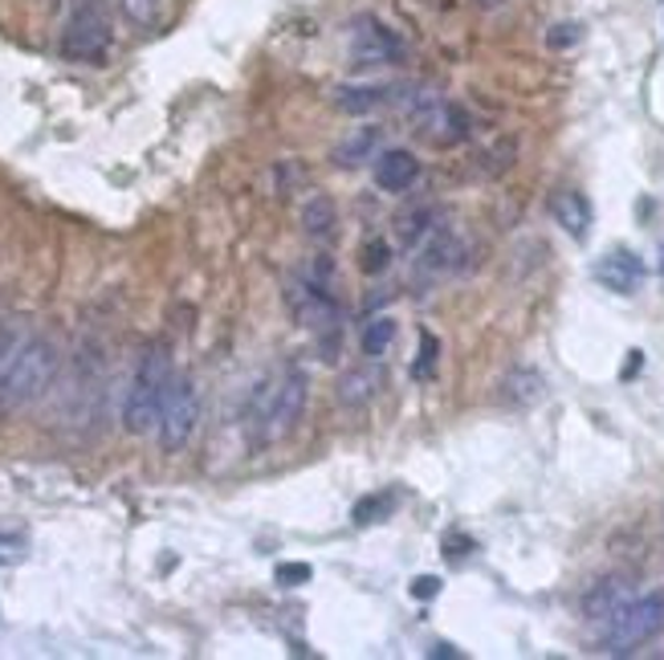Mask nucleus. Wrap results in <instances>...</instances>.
Instances as JSON below:
<instances>
[{
	"mask_svg": "<svg viewBox=\"0 0 664 660\" xmlns=\"http://www.w3.org/2000/svg\"><path fill=\"white\" fill-rule=\"evenodd\" d=\"M172 379H176V367H172L167 347H163V343H151V347L139 355V367H135V375H131V387H126V399H123L126 433L143 436L160 424L163 396H167Z\"/></svg>",
	"mask_w": 664,
	"mask_h": 660,
	"instance_id": "nucleus-1",
	"label": "nucleus"
},
{
	"mask_svg": "<svg viewBox=\"0 0 664 660\" xmlns=\"http://www.w3.org/2000/svg\"><path fill=\"white\" fill-rule=\"evenodd\" d=\"M306 396H310V379L306 372L289 367L286 375H277L274 384H265L253 399V428H257V445H277L298 428L302 412H306Z\"/></svg>",
	"mask_w": 664,
	"mask_h": 660,
	"instance_id": "nucleus-2",
	"label": "nucleus"
},
{
	"mask_svg": "<svg viewBox=\"0 0 664 660\" xmlns=\"http://www.w3.org/2000/svg\"><path fill=\"white\" fill-rule=\"evenodd\" d=\"M58 343L53 338H41V335H29V343L21 347L17 363L9 367L4 375V387H0V412L9 408H25L33 404L38 396H45V387L53 384V375H58Z\"/></svg>",
	"mask_w": 664,
	"mask_h": 660,
	"instance_id": "nucleus-3",
	"label": "nucleus"
},
{
	"mask_svg": "<svg viewBox=\"0 0 664 660\" xmlns=\"http://www.w3.org/2000/svg\"><path fill=\"white\" fill-rule=\"evenodd\" d=\"M289 314L298 318V326L314 331V338H323V359L335 363V351H339V302L330 298L326 282L318 277H294L286 286Z\"/></svg>",
	"mask_w": 664,
	"mask_h": 660,
	"instance_id": "nucleus-4",
	"label": "nucleus"
},
{
	"mask_svg": "<svg viewBox=\"0 0 664 660\" xmlns=\"http://www.w3.org/2000/svg\"><path fill=\"white\" fill-rule=\"evenodd\" d=\"M111 13L106 0H78L70 21L62 29V58L65 62L99 65L111 50Z\"/></svg>",
	"mask_w": 664,
	"mask_h": 660,
	"instance_id": "nucleus-5",
	"label": "nucleus"
},
{
	"mask_svg": "<svg viewBox=\"0 0 664 660\" xmlns=\"http://www.w3.org/2000/svg\"><path fill=\"white\" fill-rule=\"evenodd\" d=\"M661 628H664V591L636 596L612 623H607V632H603V652L627 657V652H636L640 644H648L652 636H661Z\"/></svg>",
	"mask_w": 664,
	"mask_h": 660,
	"instance_id": "nucleus-6",
	"label": "nucleus"
},
{
	"mask_svg": "<svg viewBox=\"0 0 664 660\" xmlns=\"http://www.w3.org/2000/svg\"><path fill=\"white\" fill-rule=\"evenodd\" d=\"M408 119L432 148H457L473 131V119L464 114V106H457L445 94H416V99H408Z\"/></svg>",
	"mask_w": 664,
	"mask_h": 660,
	"instance_id": "nucleus-7",
	"label": "nucleus"
},
{
	"mask_svg": "<svg viewBox=\"0 0 664 660\" xmlns=\"http://www.w3.org/2000/svg\"><path fill=\"white\" fill-rule=\"evenodd\" d=\"M196 420H201V392H196V384H192L188 375H176L172 387H167V396H163L160 424H155L160 449L163 453L184 449L192 440V433H196Z\"/></svg>",
	"mask_w": 664,
	"mask_h": 660,
	"instance_id": "nucleus-8",
	"label": "nucleus"
},
{
	"mask_svg": "<svg viewBox=\"0 0 664 660\" xmlns=\"http://www.w3.org/2000/svg\"><path fill=\"white\" fill-rule=\"evenodd\" d=\"M351 58L359 65H400L408 58V45L396 38L379 17H355L351 21Z\"/></svg>",
	"mask_w": 664,
	"mask_h": 660,
	"instance_id": "nucleus-9",
	"label": "nucleus"
},
{
	"mask_svg": "<svg viewBox=\"0 0 664 660\" xmlns=\"http://www.w3.org/2000/svg\"><path fill=\"white\" fill-rule=\"evenodd\" d=\"M632 599H636L632 579H624V575H607V579H600V583L583 596V616H588L591 623H603V628H607Z\"/></svg>",
	"mask_w": 664,
	"mask_h": 660,
	"instance_id": "nucleus-10",
	"label": "nucleus"
},
{
	"mask_svg": "<svg viewBox=\"0 0 664 660\" xmlns=\"http://www.w3.org/2000/svg\"><path fill=\"white\" fill-rule=\"evenodd\" d=\"M595 282L603 290H612V294H636L640 282H644V262H640L632 250H612L603 253L600 262H595Z\"/></svg>",
	"mask_w": 664,
	"mask_h": 660,
	"instance_id": "nucleus-11",
	"label": "nucleus"
},
{
	"mask_svg": "<svg viewBox=\"0 0 664 660\" xmlns=\"http://www.w3.org/2000/svg\"><path fill=\"white\" fill-rule=\"evenodd\" d=\"M416 180H420V160H416L412 151H403V148L379 151L376 184L384 187V192H408Z\"/></svg>",
	"mask_w": 664,
	"mask_h": 660,
	"instance_id": "nucleus-12",
	"label": "nucleus"
},
{
	"mask_svg": "<svg viewBox=\"0 0 664 660\" xmlns=\"http://www.w3.org/2000/svg\"><path fill=\"white\" fill-rule=\"evenodd\" d=\"M551 216H554V225L563 229L566 237L588 241V233H591V204H588V196H583V192H575V187L554 192V196H551Z\"/></svg>",
	"mask_w": 664,
	"mask_h": 660,
	"instance_id": "nucleus-13",
	"label": "nucleus"
},
{
	"mask_svg": "<svg viewBox=\"0 0 664 660\" xmlns=\"http://www.w3.org/2000/svg\"><path fill=\"white\" fill-rule=\"evenodd\" d=\"M464 257V245L457 237H452L449 229H432L425 241H420V270L425 274H452L457 265H461Z\"/></svg>",
	"mask_w": 664,
	"mask_h": 660,
	"instance_id": "nucleus-14",
	"label": "nucleus"
},
{
	"mask_svg": "<svg viewBox=\"0 0 664 660\" xmlns=\"http://www.w3.org/2000/svg\"><path fill=\"white\" fill-rule=\"evenodd\" d=\"M542 396H546V379L534 367H518L502 379V404L510 408H534Z\"/></svg>",
	"mask_w": 664,
	"mask_h": 660,
	"instance_id": "nucleus-15",
	"label": "nucleus"
},
{
	"mask_svg": "<svg viewBox=\"0 0 664 660\" xmlns=\"http://www.w3.org/2000/svg\"><path fill=\"white\" fill-rule=\"evenodd\" d=\"M379 387H384V372H376V367H351L339 379V404L364 408V404H371L379 396Z\"/></svg>",
	"mask_w": 664,
	"mask_h": 660,
	"instance_id": "nucleus-16",
	"label": "nucleus"
},
{
	"mask_svg": "<svg viewBox=\"0 0 664 660\" xmlns=\"http://www.w3.org/2000/svg\"><path fill=\"white\" fill-rule=\"evenodd\" d=\"M379 139H384V126H355V131H347V139H343L339 148H335V163H339V167H359L364 160H376Z\"/></svg>",
	"mask_w": 664,
	"mask_h": 660,
	"instance_id": "nucleus-17",
	"label": "nucleus"
},
{
	"mask_svg": "<svg viewBox=\"0 0 664 660\" xmlns=\"http://www.w3.org/2000/svg\"><path fill=\"white\" fill-rule=\"evenodd\" d=\"M339 225V209H335V200L330 196H310L306 200V209H302V229L310 233L314 241H326Z\"/></svg>",
	"mask_w": 664,
	"mask_h": 660,
	"instance_id": "nucleus-18",
	"label": "nucleus"
},
{
	"mask_svg": "<svg viewBox=\"0 0 664 660\" xmlns=\"http://www.w3.org/2000/svg\"><path fill=\"white\" fill-rule=\"evenodd\" d=\"M388 99H391V87H343V90H335V106H339L343 114L379 111Z\"/></svg>",
	"mask_w": 664,
	"mask_h": 660,
	"instance_id": "nucleus-19",
	"label": "nucleus"
},
{
	"mask_svg": "<svg viewBox=\"0 0 664 660\" xmlns=\"http://www.w3.org/2000/svg\"><path fill=\"white\" fill-rule=\"evenodd\" d=\"M400 506V494L396 489H384V494H364V498L355 501V526H376L384 522V518H391V510Z\"/></svg>",
	"mask_w": 664,
	"mask_h": 660,
	"instance_id": "nucleus-20",
	"label": "nucleus"
},
{
	"mask_svg": "<svg viewBox=\"0 0 664 660\" xmlns=\"http://www.w3.org/2000/svg\"><path fill=\"white\" fill-rule=\"evenodd\" d=\"M391 343H396V318H388V314L371 318V323L364 326V338H359V347H364L367 359H379V355H388Z\"/></svg>",
	"mask_w": 664,
	"mask_h": 660,
	"instance_id": "nucleus-21",
	"label": "nucleus"
},
{
	"mask_svg": "<svg viewBox=\"0 0 664 660\" xmlns=\"http://www.w3.org/2000/svg\"><path fill=\"white\" fill-rule=\"evenodd\" d=\"M29 530L13 522H0V567H21L29 559Z\"/></svg>",
	"mask_w": 664,
	"mask_h": 660,
	"instance_id": "nucleus-22",
	"label": "nucleus"
},
{
	"mask_svg": "<svg viewBox=\"0 0 664 660\" xmlns=\"http://www.w3.org/2000/svg\"><path fill=\"white\" fill-rule=\"evenodd\" d=\"M119 9L126 13V21L139 29H155L160 26V0H119Z\"/></svg>",
	"mask_w": 664,
	"mask_h": 660,
	"instance_id": "nucleus-23",
	"label": "nucleus"
},
{
	"mask_svg": "<svg viewBox=\"0 0 664 660\" xmlns=\"http://www.w3.org/2000/svg\"><path fill=\"white\" fill-rule=\"evenodd\" d=\"M29 343L25 331H17V326H4L0 331V387H4V375H9V367L17 363V355H21V347Z\"/></svg>",
	"mask_w": 664,
	"mask_h": 660,
	"instance_id": "nucleus-24",
	"label": "nucleus"
},
{
	"mask_svg": "<svg viewBox=\"0 0 664 660\" xmlns=\"http://www.w3.org/2000/svg\"><path fill=\"white\" fill-rule=\"evenodd\" d=\"M391 265V250H388V241H379V237H371V241H364V250H359V270L364 274H384Z\"/></svg>",
	"mask_w": 664,
	"mask_h": 660,
	"instance_id": "nucleus-25",
	"label": "nucleus"
},
{
	"mask_svg": "<svg viewBox=\"0 0 664 660\" xmlns=\"http://www.w3.org/2000/svg\"><path fill=\"white\" fill-rule=\"evenodd\" d=\"M310 562H282L277 567V583L282 587H302V583H310Z\"/></svg>",
	"mask_w": 664,
	"mask_h": 660,
	"instance_id": "nucleus-26",
	"label": "nucleus"
},
{
	"mask_svg": "<svg viewBox=\"0 0 664 660\" xmlns=\"http://www.w3.org/2000/svg\"><path fill=\"white\" fill-rule=\"evenodd\" d=\"M579 38H583V29L571 26V21H563V26H554L551 33H546V45H551V50H571Z\"/></svg>",
	"mask_w": 664,
	"mask_h": 660,
	"instance_id": "nucleus-27",
	"label": "nucleus"
},
{
	"mask_svg": "<svg viewBox=\"0 0 664 660\" xmlns=\"http://www.w3.org/2000/svg\"><path fill=\"white\" fill-rule=\"evenodd\" d=\"M420 343H425V351H420V363H416V375L425 379V375H432V363H437V355H440V343H437V335H420Z\"/></svg>",
	"mask_w": 664,
	"mask_h": 660,
	"instance_id": "nucleus-28",
	"label": "nucleus"
},
{
	"mask_svg": "<svg viewBox=\"0 0 664 660\" xmlns=\"http://www.w3.org/2000/svg\"><path fill=\"white\" fill-rule=\"evenodd\" d=\"M408 591H412L416 599H432V596L440 591V579H437V575H416Z\"/></svg>",
	"mask_w": 664,
	"mask_h": 660,
	"instance_id": "nucleus-29",
	"label": "nucleus"
},
{
	"mask_svg": "<svg viewBox=\"0 0 664 660\" xmlns=\"http://www.w3.org/2000/svg\"><path fill=\"white\" fill-rule=\"evenodd\" d=\"M661 274H664V245H661Z\"/></svg>",
	"mask_w": 664,
	"mask_h": 660,
	"instance_id": "nucleus-30",
	"label": "nucleus"
}]
</instances>
